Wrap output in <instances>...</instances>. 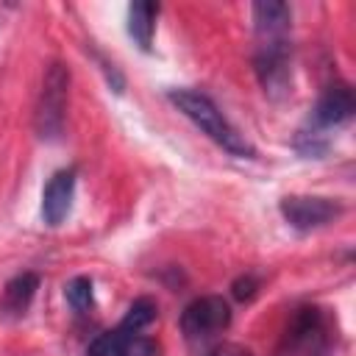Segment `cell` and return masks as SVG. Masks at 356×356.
<instances>
[{
  "label": "cell",
  "mask_w": 356,
  "mask_h": 356,
  "mask_svg": "<svg viewBox=\"0 0 356 356\" xmlns=\"http://www.w3.org/2000/svg\"><path fill=\"white\" fill-rule=\"evenodd\" d=\"M170 103L186 117L192 120L211 142H217L222 150H228L231 156L239 159H256V147L245 139V134H239L225 117L222 111L214 106V100L197 89H170L167 92Z\"/></svg>",
  "instance_id": "obj_1"
},
{
  "label": "cell",
  "mask_w": 356,
  "mask_h": 356,
  "mask_svg": "<svg viewBox=\"0 0 356 356\" xmlns=\"http://www.w3.org/2000/svg\"><path fill=\"white\" fill-rule=\"evenodd\" d=\"M334 353V325L325 309L298 306L275 345L273 356H331Z\"/></svg>",
  "instance_id": "obj_2"
},
{
  "label": "cell",
  "mask_w": 356,
  "mask_h": 356,
  "mask_svg": "<svg viewBox=\"0 0 356 356\" xmlns=\"http://www.w3.org/2000/svg\"><path fill=\"white\" fill-rule=\"evenodd\" d=\"M356 111V97H353V89L348 83H331L314 103L312 114H309V122L306 128L298 131V139H295V147L298 153L303 156H320L328 150V139H325V131L348 122Z\"/></svg>",
  "instance_id": "obj_3"
},
{
  "label": "cell",
  "mask_w": 356,
  "mask_h": 356,
  "mask_svg": "<svg viewBox=\"0 0 356 356\" xmlns=\"http://www.w3.org/2000/svg\"><path fill=\"white\" fill-rule=\"evenodd\" d=\"M256 75L273 100L292 92V42L289 33H256Z\"/></svg>",
  "instance_id": "obj_4"
},
{
  "label": "cell",
  "mask_w": 356,
  "mask_h": 356,
  "mask_svg": "<svg viewBox=\"0 0 356 356\" xmlns=\"http://www.w3.org/2000/svg\"><path fill=\"white\" fill-rule=\"evenodd\" d=\"M67 100H70V70H67V64L53 61L44 70L42 92H39L36 114H33L39 139H44V142L61 139L64 120H67Z\"/></svg>",
  "instance_id": "obj_5"
},
{
  "label": "cell",
  "mask_w": 356,
  "mask_h": 356,
  "mask_svg": "<svg viewBox=\"0 0 356 356\" xmlns=\"http://www.w3.org/2000/svg\"><path fill=\"white\" fill-rule=\"evenodd\" d=\"M231 325V306L220 295H203L195 298L181 312V331L189 342H203L217 334H222Z\"/></svg>",
  "instance_id": "obj_6"
},
{
  "label": "cell",
  "mask_w": 356,
  "mask_h": 356,
  "mask_svg": "<svg viewBox=\"0 0 356 356\" xmlns=\"http://www.w3.org/2000/svg\"><path fill=\"white\" fill-rule=\"evenodd\" d=\"M281 217L295 228V231H314L323 228L328 222H334L345 206L339 200L331 197H320V195H286L278 203Z\"/></svg>",
  "instance_id": "obj_7"
},
{
  "label": "cell",
  "mask_w": 356,
  "mask_h": 356,
  "mask_svg": "<svg viewBox=\"0 0 356 356\" xmlns=\"http://www.w3.org/2000/svg\"><path fill=\"white\" fill-rule=\"evenodd\" d=\"M72 200H75V170L72 167L56 170L42 189V220L50 228L61 225L72 211Z\"/></svg>",
  "instance_id": "obj_8"
},
{
  "label": "cell",
  "mask_w": 356,
  "mask_h": 356,
  "mask_svg": "<svg viewBox=\"0 0 356 356\" xmlns=\"http://www.w3.org/2000/svg\"><path fill=\"white\" fill-rule=\"evenodd\" d=\"M89 356H159V348L153 339L117 325L114 331H103L92 339Z\"/></svg>",
  "instance_id": "obj_9"
},
{
  "label": "cell",
  "mask_w": 356,
  "mask_h": 356,
  "mask_svg": "<svg viewBox=\"0 0 356 356\" xmlns=\"http://www.w3.org/2000/svg\"><path fill=\"white\" fill-rule=\"evenodd\" d=\"M39 289V275L36 273H19L14 275L6 289H3V298H0V314L3 317H22L33 300Z\"/></svg>",
  "instance_id": "obj_10"
},
{
  "label": "cell",
  "mask_w": 356,
  "mask_h": 356,
  "mask_svg": "<svg viewBox=\"0 0 356 356\" xmlns=\"http://www.w3.org/2000/svg\"><path fill=\"white\" fill-rule=\"evenodd\" d=\"M156 17H159V6L150 0H134L128 6V33L139 44V50H150L156 33Z\"/></svg>",
  "instance_id": "obj_11"
},
{
  "label": "cell",
  "mask_w": 356,
  "mask_h": 356,
  "mask_svg": "<svg viewBox=\"0 0 356 356\" xmlns=\"http://www.w3.org/2000/svg\"><path fill=\"white\" fill-rule=\"evenodd\" d=\"M289 22H292V11L286 3H278V0L253 3L256 33H289Z\"/></svg>",
  "instance_id": "obj_12"
},
{
  "label": "cell",
  "mask_w": 356,
  "mask_h": 356,
  "mask_svg": "<svg viewBox=\"0 0 356 356\" xmlns=\"http://www.w3.org/2000/svg\"><path fill=\"white\" fill-rule=\"evenodd\" d=\"M64 298L72 306V312H78V314L92 312L95 309V286H92V278L75 275L72 281H67L64 284Z\"/></svg>",
  "instance_id": "obj_13"
},
{
  "label": "cell",
  "mask_w": 356,
  "mask_h": 356,
  "mask_svg": "<svg viewBox=\"0 0 356 356\" xmlns=\"http://www.w3.org/2000/svg\"><path fill=\"white\" fill-rule=\"evenodd\" d=\"M156 314H159V309H156V303H153L150 298H136V300L128 306V312H125V317H122L120 328L142 334V331L156 320Z\"/></svg>",
  "instance_id": "obj_14"
},
{
  "label": "cell",
  "mask_w": 356,
  "mask_h": 356,
  "mask_svg": "<svg viewBox=\"0 0 356 356\" xmlns=\"http://www.w3.org/2000/svg\"><path fill=\"white\" fill-rule=\"evenodd\" d=\"M256 289H259V278L256 275H242V278L234 281V298L236 300H250L256 295Z\"/></svg>",
  "instance_id": "obj_15"
},
{
  "label": "cell",
  "mask_w": 356,
  "mask_h": 356,
  "mask_svg": "<svg viewBox=\"0 0 356 356\" xmlns=\"http://www.w3.org/2000/svg\"><path fill=\"white\" fill-rule=\"evenodd\" d=\"M97 61H100V70H103V75H106L108 86H111L117 95H122V89H125V78H122V72H120L111 61H106V58H100V56H97Z\"/></svg>",
  "instance_id": "obj_16"
},
{
  "label": "cell",
  "mask_w": 356,
  "mask_h": 356,
  "mask_svg": "<svg viewBox=\"0 0 356 356\" xmlns=\"http://www.w3.org/2000/svg\"><path fill=\"white\" fill-rule=\"evenodd\" d=\"M209 356H253L248 348H242V345H236V342H222V345H217V348H211V353Z\"/></svg>",
  "instance_id": "obj_17"
}]
</instances>
